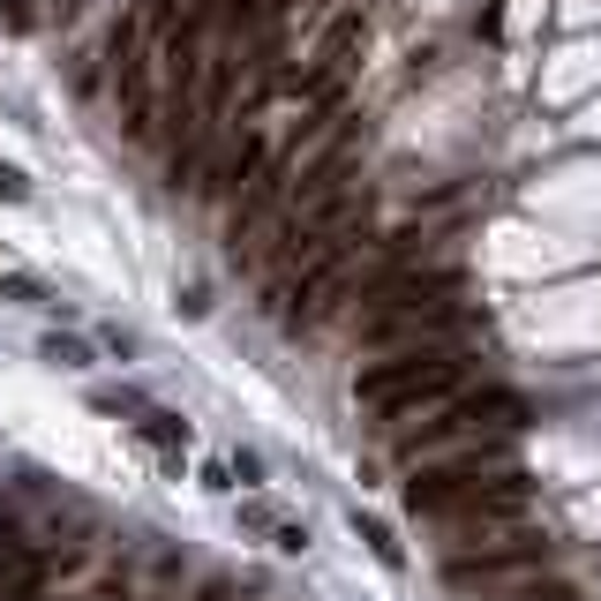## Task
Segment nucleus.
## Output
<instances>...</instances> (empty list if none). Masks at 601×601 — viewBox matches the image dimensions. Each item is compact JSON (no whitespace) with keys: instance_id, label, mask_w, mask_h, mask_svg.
Instances as JSON below:
<instances>
[{"instance_id":"20e7f679","label":"nucleus","mask_w":601,"mask_h":601,"mask_svg":"<svg viewBox=\"0 0 601 601\" xmlns=\"http://www.w3.org/2000/svg\"><path fill=\"white\" fill-rule=\"evenodd\" d=\"M557 564V542L542 534V526H473V534H444V587L451 594H496V587H512L526 571H549Z\"/></svg>"},{"instance_id":"f03ea898","label":"nucleus","mask_w":601,"mask_h":601,"mask_svg":"<svg viewBox=\"0 0 601 601\" xmlns=\"http://www.w3.org/2000/svg\"><path fill=\"white\" fill-rule=\"evenodd\" d=\"M467 369L473 353L459 339H436V346H384L369 369H353V398L384 422V429H398V422H414V414H429V406H444L451 391H467Z\"/></svg>"},{"instance_id":"423d86ee","label":"nucleus","mask_w":601,"mask_h":601,"mask_svg":"<svg viewBox=\"0 0 601 601\" xmlns=\"http://www.w3.org/2000/svg\"><path fill=\"white\" fill-rule=\"evenodd\" d=\"M135 436H143V444H159V451H181V444H188V422H181V414H143Z\"/></svg>"},{"instance_id":"9b49d317","label":"nucleus","mask_w":601,"mask_h":601,"mask_svg":"<svg viewBox=\"0 0 601 601\" xmlns=\"http://www.w3.org/2000/svg\"><path fill=\"white\" fill-rule=\"evenodd\" d=\"M0 196L15 204V196H31V181H23V173H15V166H0Z\"/></svg>"},{"instance_id":"f8f14e48","label":"nucleus","mask_w":601,"mask_h":601,"mask_svg":"<svg viewBox=\"0 0 601 601\" xmlns=\"http://www.w3.org/2000/svg\"><path fill=\"white\" fill-rule=\"evenodd\" d=\"M53 8H61V15H68V8H76V0H53Z\"/></svg>"},{"instance_id":"0eeeda50","label":"nucleus","mask_w":601,"mask_h":601,"mask_svg":"<svg viewBox=\"0 0 601 601\" xmlns=\"http://www.w3.org/2000/svg\"><path fill=\"white\" fill-rule=\"evenodd\" d=\"M45 361H53V369H90V346H84V339H61V331H53V339H45Z\"/></svg>"},{"instance_id":"39448f33","label":"nucleus","mask_w":601,"mask_h":601,"mask_svg":"<svg viewBox=\"0 0 601 601\" xmlns=\"http://www.w3.org/2000/svg\"><path fill=\"white\" fill-rule=\"evenodd\" d=\"M481 601H579L564 579H542V571H526V579H512V587H496V594H481Z\"/></svg>"},{"instance_id":"7ed1b4c3","label":"nucleus","mask_w":601,"mask_h":601,"mask_svg":"<svg viewBox=\"0 0 601 601\" xmlns=\"http://www.w3.org/2000/svg\"><path fill=\"white\" fill-rule=\"evenodd\" d=\"M526 429V398L512 384H481V391H451L444 406L414 414L391 429V459H436V451H459V444H481V436H518Z\"/></svg>"},{"instance_id":"1a4fd4ad","label":"nucleus","mask_w":601,"mask_h":601,"mask_svg":"<svg viewBox=\"0 0 601 601\" xmlns=\"http://www.w3.org/2000/svg\"><path fill=\"white\" fill-rule=\"evenodd\" d=\"M353 526H361V542H369V549H376L384 564H398V542H391V534L376 526V518H353Z\"/></svg>"},{"instance_id":"f257e3e1","label":"nucleus","mask_w":601,"mask_h":601,"mask_svg":"<svg viewBox=\"0 0 601 601\" xmlns=\"http://www.w3.org/2000/svg\"><path fill=\"white\" fill-rule=\"evenodd\" d=\"M526 504H534V473L512 467V436H481V444H459V451H436V467H422L406 481V512L444 518L451 534L504 526Z\"/></svg>"},{"instance_id":"9d476101","label":"nucleus","mask_w":601,"mask_h":601,"mask_svg":"<svg viewBox=\"0 0 601 601\" xmlns=\"http://www.w3.org/2000/svg\"><path fill=\"white\" fill-rule=\"evenodd\" d=\"M0 294L23 300V308H45V286H39V278H0Z\"/></svg>"},{"instance_id":"6e6552de","label":"nucleus","mask_w":601,"mask_h":601,"mask_svg":"<svg viewBox=\"0 0 601 601\" xmlns=\"http://www.w3.org/2000/svg\"><path fill=\"white\" fill-rule=\"evenodd\" d=\"M0 23H8L15 39H31V31H39V8H31V0H0Z\"/></svg>"}]
</instances>
